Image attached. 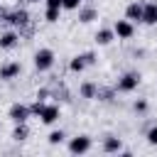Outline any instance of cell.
I'll list each match as a JSON object with an SVG mask.
<instances>
[{
	"instance_id": "8fae6325",
	"label": "cell",
	"mask_w": 157,
	"mask_h": 157,
	"mask_svg": "<svg viewBox=\"0 0 157 157\" xmlns=\"http://www.w3.org/2000/svg\"><path fill=\"white\" fill-rule=\"evenodd\" d=\"M142 10H145V2L132 0V2H128V7H125V17H128L130 22H142Z\"/></svg>"
},
{
	"instance_id": "277c9868",
	"label": "cell",
	"mask_w": 157,
	"mask_h": 157,
	"mask_svg": "<svg viewBox=\"0 0 157 157\" xmlns=\"http://www.w3.org/2000/svg\"><path fill=\"white\" fill-rule=\"evenodd\" d=\"M93 64H96V52H81L69 61V71L71 74H81L86 66H93Z\"/></svg>"
},
{
	"instance_id": "5bb4252c",
	"label": "cell",
	"mask_w": 157,
	"mask_h": 157,
	"mask_svg": "<svg viewBox=\"0 0 157 157\" xmlns=\"http://www.w3.org/2000/svg\"><path fill=\"white\" fill-rule=\"evenodd\" d=\"M93 39H96V44H98V47H108V44L115 39V32H113V27H101V29L96 32V37H93Z\"/></svg>"
},
{
	"instance_id": "ba28073f",
	"label": "cell",
	"mask_w": 157,
	"mask_h": 157,
	"mask_svg": "<svg viewBox=\"0 0 157 157\" xmlns=\"http://www.w3.org/2000/svg\"><path fill=\"white\" fill-rule=\"evenodd\" d=\"M59 118H61V108H59L56 103H47V105H44V110L39 113V120H42L44 125H54Z\"/></svg>"
},
{
	"instance_id": "6da1fadb",
	"label": "cell",
	"mask_w": 157,
	"mask_h": 157,
	"mask_svg": "<svg viewBox=\"0 0 157 157\" xmlns=\"http://www.w3.org/2000/svg\"><path fill=\"white\" fill-rule=\"evenodd\" d=\"M2 22H7L10 27H15V29H25V27H29V22H32V17H29V12L25 10V7H15V10H7L5 15H2Z\"/></svg>"
},
{
	"instance_id": "d6986e66",
	"label": "cell",
	"mask_w": 157,
	"mask_h": 157,
	"mask_svg": "<svg viewBox=\"0 0 157 157\" xmlns=\"http://www.w3.org/2000/svg\"><path fill=\"white\" fill-rule=\"evenodd\" d=\"M64 140H66V132H64V130H52V132L47 135V142H49V145H61Z\"/></svg>"
},
{
	"instance_id": "9a60e30c",
	"label": "cell",
	"mask_w": 157,
	"mask_h": 157,
	"mask_svg": "<svg viewBox=\"0 0 157 157\" xmlns=\"http://www.w3.org/2000/svg\"><path fill=\"white\" fill-rule=\"evenodd\" d=\"M93 20H98V10H96L93 5H81V7H78V22L88 25V22H93Z\"/></svg>"
},
{
	"instance_id": "7402d4cb",
	"label": "cell",
	"mask_w": 157,
	"mask_h": 157,
	"mask_svg": "<svg viewBox=\"0 0 157 157\" xmlns=\"http://www.w3.org/2000/svg\"><path fill=\"white\" fill-rule=\"evenodd\" d=\"M44 105H47V101H42V98H37V101H34V103L29 105V110H32V115H37V118H39V113L44 110Z\"/></svg>"
},
{
	"instance_id": "8992f818",
	"label": "cell",
	"mask_w": 157,
	"mask_h": 157,
	"mask_svg": "<svg viewBox=\"0 0 157 157\" xmlns=\"http://www.w3.org/2000/svg\"><path fill=\"white\" fill-rule=\"evenodd\" d=\"M91 135H76V137H71L69 140V152L71 155H86L88 150H91Z\"/></svg>"
},
{
	"instance_id": "4fadbf2b",
	"label": "cell",
	"mask_w": 157,
	"mask_h": 157,
	"mask_svg": "<svg viewBox=\"0 0 157 157\" xmlns=\"http://www.w3.org/2000/svg\"><path fill=\"white\" fill-rule=\"evenodd\" d=\"M142 25H157V0H147V2H145Z\"/></svg>"
},
{
	"instance_id": "d4e9b609",
	"label": "cell",
	"mask_w": 157,
	"mask_h": 157,
	"mask_svg": "<svg viewBox=\"0 0 157 157\" xmlns=\"http://www.w3.org/2000/svg\"><path fill=\"white\" fill-rule=\"evenodd\" d=\"M44 5L47 7H61L64 10V0H44Z\"/></svg>"
},
{
	"instance_id": "4316f807",
	"label": "cell",
	"mask_w": 157,
	"mask_h": 157,
	"mask_svg": "<svg viewBox=\"0 0 157 157\" xmlns=\"http://www.w3.org/2000/svg\"><path fill=\"white\" fill-rule=\"evenodd\" d=\"M27 2H44V0H27Z\"/></svg>"
},
{
	"instance_id": "52a82bcc",
	"label": "cell",
	"mask_w": 157,
	"mask_h": 157,
	"mask_svg": "<svg viewBox=\"0 0 157 157\" xmlns=\"http://www.w3.org/2000/svg\"><path fill=\"white\" fill-rule=\"evenodd\" d=\"M113 32H115L118 39H132V34H135V22H130L128 17H125V20H115Z\"/></svg>"
},
{
	"instance_id": "3957f363",
	"label": "cell",
	"mask_w": 157,
	"mask_h": 157,
	"mask_svg": "<svg viewBox=\"0 0 157 157\" xmlns=\"http://www.w3.org/2000/svg\"><path fill=\"white\" fill-rule=\"evenodd\" d=\"M54 61H56L54 49L42 47V49H37V52H34V69H37V71H49V69L54 66Z\"/></svg>"
},
{
	"instance_id": "30bf717a",
	"label": "cell",
	"mask_w": 157,
	"mask_h": 157,
	"mask_svg": "<svg viewBox=\"0 0 157 157\" xmlns=\"http://www.w3.org/2000/svg\"><path fill=\"white\" fill-rule=\"evenodd\" d=\"M20 29H15V27H10L7 32H2L0 34V49H15L17 44H20Z\"/></svg>"
},
{
	"instance_id": "5b68a950",
	"label": "cell",
	"mask_w": 157,
	"mask_h": 157,
	"mask_svg": "<svg viewBox=\"0 0 157 157\" xmlns=\"http://www.w3.org/2000/svg\"><path fill=\"white\" fill-rule=\"evenodd\" d=\"M29 115H32V110H29V105L27 103H12L10 105V110H7V118L12 120V123H27L29 120Z\"/></svg>"
},
{
	"instance_id": "ffe728a7",
	"label": "cell",
	"mask_w": 157,
	"mask_h": 157,
	"mask_svg": "<svg viewBox=\"0 0 157 157\" xmlns=\"http://www.w3.org/2000/svg\"><path fill=\"white\" fill-rule=\"evenodd\" d=\"M59 15H61V7H47V10H44V20L52 22V25L59 22Z\"/></svg>"
},
{
	"instance_id": "484cf974",
	"label": "cell",
	"mask_w": 157,
	"mask_h": 157,
	"mask_svg": "<svg viewBox=\"0 0 157 157\" xmlns=\"http://www.w3.org/2000/svg\"><path fill=\"white\" fill-rule=\"evenodd\" d=\"M49 93H52V88H39V91H37V98L47 101V98H49Z\"/></svg>"
},
{
	"instance_id": "9c48e42d",
	"label": "cell",
	"mask_w": 157,
	"mask_h": 157,
	"mask_svg": "<svg viewBox=\"0 0 157 157\" xmlns=\"http://www.w3.org/2000/svg\"><path fill=\"white\" fill-rule=\"evenodd\" d=\"M22 74V64L20 61H5L0 66V81H12Z\"/></svg>"
},
{
	"instance_id": "cb8c5ba5",
	"label": "cell",
	"mask_w": 157,
	"mask_h": 157,
	"mask_svg": "<svg viewBox=\"0 0 157 157\" xmlns=\"http://www.w3.org/2000/svg\"><path fill=\"white\" fill-rule=\"evenodd\" d=\"M83 5V0H64V10H78Z\"/></svg>"
},
{
	"instance_id": "44dd1931",
	"label": "cell",
	"mask_w": 157,
	"mask_h": 157,
	"mask_svg": "<svg viewBox=\"0 0 157 157\" xmlns=\"http://www.w3.org/2000/svg\"><path fill=\"white\" fill-rule=\"evenodd\" d=\"M145 140H147V145H157V125H150L147 128V132H145Z\"/></svg>"
},
{
	"instance_id": "7a4b0ae2",
	"label": "cell",
	"mask_w": 157,
	"mask_h": 157,
	"mask_svg": "<svg viewBox=\"0 0 157 157\" xmlns=\"http://www.w3.org/2000/svg\"><path fill=\"white\" fill-rule=\"evenodd\" d=\"M140 81H142L140 71H125V74H120V78L115 83V91L118 93H132L140 86Z\"/></svg>"
},
{
	"instance_id": "e0dca14e",
	"label": "cell",
	"mask_w": 157,
	"mask_h": 157,
	"mask_svg": "<svg viewBox=\"0 0 157 157\" xmlns=\"http://www.w3.org/2000/svg\"><path fill=\"white\" fill-rule=\"evenodd\" d=\"M27 137H29V128H27V123H15L12 140H15V142H25Z\"/></svg>"
},
{
	"instance_id": "2e32d148",
	"label": "cell",
	"mask_w": 157,
	"mask_h": 157,
	"mask_svg": "<svg viewBox=\"0 0 157 157\" xmlns=\"http://www.w3.org/2000/svg\"><path fill=\"white\" fill-rule=\"evenodd\" d=\"M78 93H81V98L93 101V98H96V93H98V83H93V81H83V83H81V88H78Z\"/></svg>"
},
{
	"instance_id": "603a6c76",
	"label": "cell",
	"mask_w": 157,
	"mask_h": 157,
	"mask_svg": "<svg viewBox=\"0 0 157 157\" xmlns=\"http://www.w3.org/2000/svg\"><path fill=\"white\" fill-rule=\"evenodd\" d=\"M132 110H135V113H147V101H145V98L135 101V103H132Z\"/></svg>"
},
{
	"instance_id": "ac0fdd59",
	"label": "cell",
	"mask_w": 157,
	"mask_h": 157,
	"mask_svg": "<svg viewBox=\"0 0 157 157\" xmlns=\"http://www.w3.org/2000/svg\"><path fill=\"white\" fill-rule=\"evenodd\" d=\"M115 96V88H108V86H98V93H96V101H103V103H110Z\"/></svg>"
},
{
	"instance_id": "7c38bea8",
	"label": "cell",
	"mask_w": 157,
	"mask_h": 157,
	"mask_svg": "<svg viewBox=\"0 0 157 157\" xmlns=\"http://www.w3.org/2000/svg\"><path fill=\"white\" fill-rule=\"evenodd\" d=\"M103 152H105V155H118V152H123V140L115 137V135H105V137H103Z\"/></svg>"
}]
</instances>
